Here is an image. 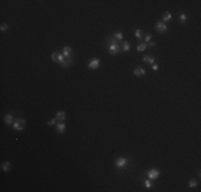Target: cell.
I'll return each mask as SVG.
<instances>
[{"label":"cell","instance_id":"obj_1","mask_svg":"<svg viewBox=\"0 0 201 192\" xmlns=\"http://www.w3.org/2000/svg\"><path fill=\"white\" fill-rule=\"evenodd\" d=\"M107 42L109 43V47H108V52L110 54H117L121 51V46H120L119 42L114 38H109L107 40Z\"/></svg>","mask_w":201,"mask_h":192},{"label":"cell","instance_id":"obj_2","mask_svg":"<svg viewBox=\"0 0 201 192\" xmlns=\"http://www.w3.org/2000/svg\"><path fill=\"white\" fill-rule=\"evenodd\" d=\"M25 126H26V122L25 120L22 118H15V122L13 123V127L15 130H24L25 129Z\"/></svg>","mask_w":201,"mask_h":192},{"label":"cell","instance_id":"obj_3","mask_svg":"<svg viewBox=\"0 0 201 192\" xmlns=\"http://www.w3.org/2000/svg\"><path fill=\"white\" fill-rule=\"evenodd\" d=\"M127 163H128V159H126V158L120 157L118 159H116V166L119 168V169H121V168H125L127 166Z\"/></svg>","mask_w":201,"mask_h":192},{"label":"cell","instance_id":"obj_4","mask_svg":"<svg viewBox=\"0 0 201 192\" xmlns=\"http://www.w3.org/2000/svg\"><path fill=\"white\" fill-rule=\"evenodd\" d=\"M155 28H156V31L158 32V33H164V32H166L168 27L166 26V24L164 22H157L155 25Z\"/></svg>","mask_w":201,"mask_h":192},{"label":"cell","instance_id":"obj_5","mask_svg":"<svg viewBox=\"0 0 201 192\" xmlns=\"http://www.w3.org/2000/svg\"><path fill=\"white\" fill-rule=\"evenodd\" d=\"M99 63L100 62H99L98 59H96V58L91 59L90 61H89V63H88V67H89L90 70H96V68H98Z\"/></svg>","mask_w":201,"mask_h":192},{"label":"cell","instance_id":"obj_6","mask_svg":"<svg viewBox=\"0 0 201 192\" xmlns=\"http://www.w3.org/2000/svg\"><path fill=\"white\" fill-rule=\"evenodd\" d=\"M159 174H160V172L158 170H156V169H152V170H150V171L148 172L149 178L152 179V180H154V179L157 178L158 176H159Z\"/></svg>","mask_w":201,"mask_h":192},{"label":"cell","instance_id":"obj_7","mask_svg":"<svg viewBox=\"0 0 201 192\" xmlns=\"http://www.w3.org/2000/svg\"><path fill=\"white\" fill-rule=\"evenodd\" d=\"M73 63V57H67V58H64V60L63 61L60 63V65H61L62 67H69L71 64Z\"/></svg>","mask_w":201,"mask_h":192},{"label":"cell","instance_id":"obj_8","mask_svg":"<svg viewBox=\"0 0 201 192\" xmlns=\"http://www.w3.org/2000/svg\"><path fill=\"white\" fill-rule=\"evenodd\" d=\"M72 47H70V46H65L63 48V50H62V54L64 56V58H67V57H71V54H72Z\"/></svg>","mask_w":201,"mask_h":192},{"label":"cell","instance_id":"obj_9","mask_svg":"<svg viewBox=\"0 0 201 192\" xmlns=\"http://www.w3.org/2000/svg\"><path fill=\"white\" fill-rule=\"evenodd\" d=\"M56 120L59 122H63L65 120V112L64 111H58L56 114Z\"/></svg>","mask_w":201,"mask_h":192},{"label":"cell","instance_id":"obj_10","mask_svg":"<svg viewBox=\"0 0 201 192\" xmlns=\"http://www.w3.org/2000/svg\"><path fill=\"white\" fill-rule=\"evenodd\" d=\"M133 73H134L135 76H143L144 74H146V70L142 68V67H137V68H135L134 70H133Z\"/></svg>","mask_w":201,"mask_h":192},{"label":"cell","instance_id":"obj_11","mask_svg":"<svg viewBox=\"0 0 201 192\" xmlns=\"http://www.w3.org/2000/svg\"><path fill=\"white\" fill-rule=\"evenodd\" d=\"M142 60H143V62L150 64V65H153V63H154V61H155V59H154L153 57H151V56H149V54L144 56V57L142 58Z\"/></svg>","mask_w":201,"mask_h":192},{"label":"cell","instance_id":"obj_12","mask_svg":"<svg viewBox=\"0 0 201 192\" xmlns=\"http://www.w3.org/2000/svg\"><path fill=\"white\" fill-rule=\"evenodd\" d=\"M120 46H121V50H122V51H130V49H131V44H130V42H126V41L122 42V44H121Z\"/></svg>","mask_w":201,"mask_h":192},{"label":"cell","instance_id":"obj_13","mask_svg":"<svg viewBox=\"0 0 201 192\" xmlns=\"http://www.w3.org/2000/svg\"><path fill=\"white\" fill-rule=\"evenodd\" d=\"M56 129L59 134H63L64 130H65V124L64 123H58L57 125H56Z\"/></svg>","mask_w":201,"mask_h":192},{"label":"cell","instance_id":"obj_14","mask_svg":"<svg viewBox=\"0 0 201 192\" xmlns=\"http://www.w3.org/2000/svg\"><path fill=\"white\" fill-rule=\"evenodd\" d=\"M5 122L8 124V125H11V124H13L14 122V118L12 114H7L5 116Z\"/></svg>","mask_w":201,"mask_h":192},{"label":"cell","instance_id":"obj_15","mask_svg":"<svg viewBox=\"0 0 201 192\" xmlns=\"http://www.w3.org/2000/svg\"><path fill=\"white\" fill-rule=\"evenodd\" d=\"M134 33H135V36L137 38L138 40H141V38H142V36H143V32H142V30H141V29H136Z\"/></svg>","mask_w":201,"mask_h":192},{"label":"cell","instance_id":"obj_16","mask_svg":"<svg viewBox=\"0 0 201 192\" xmlns=\"http://www.w3.org/2000/svg\"><path fill=\"white\" fill-rule=\"evenodd\" d=\"M1 169L5 172H9L10 171V162L9 161H5L1 164Z\"/></svg>","mask_w":201,"mask_h":192},{"label":"cell","instance_id":"obj_17","mask_svg":"<svg viewBox=\"0 0 201 192\" xmlns=\"http://www.w3.org/2000/svg\"><path fill=\"white\" fill-rule=\"evenodd\" d=\"M147 47H148V44L147 43H140L139 45L137 46V50L138 51H144L147 49Z\"/></svg>","mask_w":201,"mask_h":192},{"label":"cell","instance_id":"obj_18","mask_svg":"<svg viewBox=\"0 0 201 192\" xmlns=\"http://www.w3.org/2000/svg\"><path fill=\"white\" fill-rule=\"evenodd\" d=\"M59 57H60V52H58V51H55V52H53V54H51V59H53L54 62H59Z\"/></svg>","mask_w":201,"mask_h":192},{"label":"cell","instance_id":"obj_19","mask_svg":"<svg viewBox=\"0 0 201 192\" xmlns=\"http://www.w3.org/2000/svg\"><path fill=\"white\" fill-rule=\"evenodd\" d=\"M114 38H116L117 41H121V40L123 38V34L121 33V32H115L114 33Z\"/></svg>","mask_w":201,"mask_h":192},{"label":"cell","instance_id":"obj_20","mask_svg":"<svg viewBox=\"0 0 201 192\" xmlns=\"http://www.w3.org/2000/svg\"><path fill=\"white\" fill-rule=\"evenodd\" d=\"M171 17H172V15L169 13V12H166V13L164 14L163 19H164V22H170L171 20Z\"/></svg>","mask_w":201,"mask_h":192},{"label":"cell","instance_id":"obj_21","mask_svg":"<svg viewBox=\"0 0 201 192\" xmlns=\"http://www.w3.org/2000/svg\"><path fill=\"white\" fill-rule=\"evenodd\" d=\"M179 18H180V22H182V24L186 22V20H187V16H186V14H181Z\"/></svg>","mask_w":201,"mask_h":192},{"label":"cell","instance_id":"obj_22","mask_svg":"<svg viewBox=\"0 0 201 192\" xmlns=\"http://www.w3.org/2000/svg\"><path fill=\"white\" fill-rule=\"evenodd\" d=\"M188 186H189L190 188H195V187H197V182L195 180V179H190L189 182H188Z\"/></svg>","mask_w":201,"mask_h":192},{"label":"cell","instance_id":"obj_23","mask_svg":"<svg viewBox=\"0 0 201 192\" xmlns=\"http://www.w3.org/2000/svg\"><path fill=\"white\" fill-rule=\"evenodd\" d=\"M56 122H57V120H56V118H50V120H48L47 125L53 126V125H55V124H56Z\"/></svg>","mask_w":201,"mask_h":192},{"label":"cell","instance_id":"obj_24","mask_svg":"<svg viewBox=\"0 0 201 192\" xmlns=\"http://www.w3.org/2000/svg\"><path fill=\"white\" fill-rule=\"evenodd\" d=\"M144 186H146L147 188H152V186H153V184H152L151 180H144Z\"/></svg>","mask_w":201,"mask_h":192},{"label":"cell","instance_id":"obj_25","mask_svg":"<svg viewBox=\"0 0 201 192\" xmlns=\"http://www.w3.org/2000/svg\"><path fill=\"white\" fill-rule=\"evenodd\" d=\"M8 28H9V26H8L7 24H2L1 27H0V30H1V31H7Z\"/></svg>","mask_w":201,"mask_h":192},{"label":"cell","instance_id":"obj_26","mask_svg":"<svg viewBox=\"0 0 201 192\" xmlns=\"http://www.w3.org/2000/svg\"><path fill=\"white\" fill-rule=\"evenodd\" d=\"M151 38H152V35L150 34V33H148V34H146V36H144V43H147V42H149L151 40Z\"/></svg>","mask_w":201,"mask_h":192},{"label":"cell","instance_id":"obj_27","mask_svg":"<svg viewBox=\"0 0 201 192\" xmlns=\"http://www.w3.org/2000/svg\"><path fill=\"white\" fill-rule=\"evenodd\" d=\"M152 70H158V65H157V64H153V65H152Z\"/></svg>","mask_w":201,"mask_h":192},{"label":"cell","instance_id":"obj_28","mask_svg":"<svg viewBox=\"0 0 201 192\" xmlns=\"http://www.w3.org/2000/svg\"><path fill=\"white\" fill-rule=\"evenodd\" d=\"M155 45H156L155 43H149V44H148V46H150V47H154Z\"/></svg>","mask_w":201,"mask_h":192}]
</instances>
